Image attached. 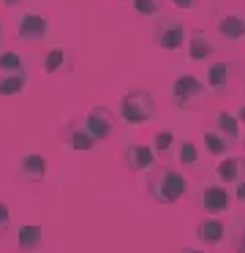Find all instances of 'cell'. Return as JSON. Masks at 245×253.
Here are the masks:
<instances>
[{"label": "cell", "mask_w": 245, "mask_h": 253, "mask_svg": "<svg viewBox=\"0 0 245 253\" xmlns=\"http://www.w3.org/2000/svg\"><path fill=\"white\" fill-rule=\"evenodd\" d=\"M229 84V66L226 63H212L210 68H207V87L212 90V93H223Z\"/></svg>", "instance_id": "cell-15"}, {"label": "cell", "mask_w": 245, "mask_h": 253, "mask_svg": "<svg viewBox=\"0 0 245 253\" xmlns=\"http://www.w3.org/2000/svg\"><path fill=\"white\" fill-rule=\"evenodd\" d=\"M49 30H52L49 19L41 17V14H36V11H25L16 19V39L25 41V44H38V41H44L49 36Z\"/></svg>", "instance_id": "cell-5"}, {"label": "cell", "mask_w": 245, "mask_h": 253, "mask_svg": "<svg viewBox=\"0 0 245 253\" xmlns=\"http://www.w3.org/2000/svg\"><path fill=\"white\" fill-rule=\"evenodd\" d=\"M125 164H128L131 171L152 169V164H155V147H150V144H139V142L125 144Z\"/></svg>", "instance_id": "cell-8"}, {"label": "cell", "mask_w": 245, "mask_h": 253, "mask_svg": "<svg viewBox=\"0 0 245 253\" xmlns=\"http://www.w3.org/2000/svg\"><path fill=\"white\" fill-rule=\"evenodd\" d=\"M117 3H125V0H117Z\"/></svg>", "instance_id": "cell-32"}, {"label": "cell", "mask_w": 245, "mask_h": 253, "mask_svg": "<svg viewBox=\"0 0 245 253\" xmlns=\"http://www.w3.org/2000/svg\"><path fill=\"white\" fill-rule=\"evenodd\" d=\"M204 144L212 155H226L229 153V142L223 139V133H218V131H204Z\"/></svg>", "instance_id": "cell-19"}, {"label": "cell", "mask_w": 245, "mask_h": 253, "mask_svg": "<svg viewBox=\"0 0 245 253\" xmlns=\"http://www.w3.org/2000/svg\"><path fill=\"white\" fill-rule=\"evenodd\" d=\"M212 55V44L201 33H194L188 41V57L191 60H207Z\"/></svg>", "instance_id": "cell-17"}, {"label": "cell", "mask_w": 245, "mask_h": 253, "mask_svg": "<svg viewBox=\"0 0 245 253\" xmlns=\"http://www.w3.org/2000/svg\"><path fill=\"white\" fill-rule=\"evenodd\" d=\"M30 74L27 63L16 52H0V95H19L25 93Z\"/></svg>", "instance_id": "cell-1"}, {"label": "cell", "mask_w": 245, "mask_h": 253, "mask_svg": "<svg viewBox=\"0 0 245 253\" xmlns=\"http://www.w3.org/2000/svg\"><path fill=\"white\" fill-rule=\"evenodd\" d=\"M199 161V150H196L194 142H183L180 144V164L183 166H194Z\"/></svg>", "instance_id": "cell-22"}, {"label": "cell", "mask_w": 245, "mask_h": 253, "mask_svg": "<svg viewBox=\"0 0 245 253\" xmlns=\"http://www.w3.org/2000/svg\"><path fill=\"white\" fill-rule=\"evenodd\" d=\"M8 226H11V212H8V204L0 199V237L8 231Z\"/></svg>", "instance_id": "cell-25"}, {"label": "cell", "mask_w": 245, "mask_h": 253, "mask_svg": "<svg viewBox=\"0 0 245 253\" xmlns=\"http://www.w3.org/2000/svg\"><path fill=\"white\" fill-rule=\"evenodd\" d=\"M199 240L207 242V245H218V242L223 240V234H226V229H223V223L218 218H207L199 223Z\"/></svg>", "instance_id": "cell-14"}, {"label": "cell", "mask_w": 245, "mask_h": 253, "mask_svg": "<svg viewBox=\"0 0 245 253\" xmlns=\"http://www.w3.org/2000/svg\"><path fill=\"white\" fill-rule=\"evenodd\" d=\"M172 142H174V133L172 131H158L155 139H152V147H155L158 153H166V150L172 147Z\"/></svg>", "instance_id": "cell-23"}, {"label": "cell", "mask_w": 245, "mask_h": 253, "mask_svg": "<svg viewBox=\"0 0 245 253\" xmlns=\"http://www.w3.org/2000/svg\"><path fill=\"white\" fill-rule=\"evenodd\" d=\"M44 242V229L38 223H25L16 231V248L22 253H36Z\"/></svg>", "instance_id": "cell-10"}, {"label": "cell", "mask_w": 245, "mask_h": 253, "mask_svg": "<svg viewBox=\"0 0 245 253\" xmlns=\"http://www.w3.org/2000/svg\"><path fill=\"white\" fill-rule=\"evenodd\" d=\"M237 199L245 202V180H240V185H237Z\"/></svg>", "instance_id": "cell-27"}, {"label": "cell", "mask_w": 245, "mask_h": 253, "mask_svg": "<svg viewBox=\"0 0 245 253\" xmlns=\"http://www.w3.org/2000/svg\"><path fill=\"white\" fill-rule=\"evenodd\" d=\"M172 3H174L177 8H191V6L196 3V0H172Z\"/></svg>", "instance_id": "cell-26"}, {"label": "cell", "mask_w": 245, "mask_h": 253, "mask_svg": "<svg viewBox=\"0 0 245 253\" xmlns=\"http://www.w3.org/2000/svg\"><path fill=\"white\" fill-rule=\"evenodd\" d=\"M65 63H68V49H65V46H52V49L47 52V57H44V71L57 74L65 68Z\"/></svg>", "instance_id": "cell-16"}, {"label": "cell", "mask_w": 245, "mask_h": 253, "mask_svg": "<svg viewBox=\"0 0 245 253\" xmlns=\"http://www.w3.org/2000/svg\"><path fill=\"white\" fill-rule=\"evenodd\" d=\"M218 33L223 36L226 41H240L245 39V17L237 11H229L218 19Z\"/></svg>", "instance_id": "cell-11"}, {"label": "cell", "mask_w": 245, "mask_h": 253, "mask_svg": "<svg viewBox=\"0 0 245 253\" xmlns=\"http://www.w3.org/2000/svg\"><path fill=\"white\" fill-rule=\"evenodd\" d=\"M0 3H3V6H19V3H25V0H0Z\"/></svg>", "instance_id": "cell-28"}, {"label": "cell", "mask_w": 245, "mask_h": 253, "mask_svg": "<svg viewBox=\"0 0 245 253\" xmlns=\"http://www.w3.org/2000/svg\"><path fill=\"white\" fill-rule=\"evenodd\" d=\"M218 133H223L226 139H237L240 136V120L232 117L229 112H218Z\"/></svg>", "instance_id": "cell-18"}, {"label": "cell", "mask_w": 245, "mask_h": 253, "mask_svg": "<svg viewBox=\"0 0 245 253\" xmlns=\"http://www.w3.org/2000/svg\"><path fill=\"white\" fill-rule=\"evenodd\" d=\"M155 115V101L147 90H128L120 98V117L128 126H145Z\"/></svg>", "instance_id": "cell-3"}, {"label": "cell", "mask_w": 245, "mask_h": 253, "mask_svg": "<svg viewBox=\"0 0 245 253\" xmlns=\"http://www.w3.org/2000/svg\"><path fill=\"white\" fill-rule=\"evenodd\" d=\"M134 11L139 17H158L161 14V0H134Z\"/></svg>", "instance_id": "cell-21"}, {"label": "cell", "mask_w": 245, "mask_h": 253, "mask_svg": "<svg viewBox=\"0 0 245 253\" xmlns=\"http://www.w3.org/2000/svg\"><path fill=\"white\" fill-rule=\"evenodd\" d=\"M3 36H5L3 33V19H0V44H3Z\"/></svg>", "instance_id": "cell-31"}, {"label": "cell", "mask_w": 245, "mask_h": 253, "mask_svg": "<svg viewBox=\"0 0 245 253\" xmlns=\"http://www.w3.org/2000/svg\"><path fill=\"white\" fill-rule=\"evenodd\" d=\"M201 204L210 215H221L229 207V191L223 185H207L201 193Z\"/></svg>", "instance_id": "cell-12"}, {"label": "cell", "mask_w": 245, "mask_h": 253, "mask_svg": "<svg viewBox=\"0 0 245 253\" xmlns=\"http://www.w3.org/2000/svg\"><path fill=\"white\" fill-rule=\"evenodd\" d=\"M218 177L223 182H234L240 177V158H226L221 166H218Z\"/></svg>", "instance_id": "cell-20"}, {"label": "cell", "mask_w": 245, "mask_h": 253, "mask_svg": "<svg viewBox=\"0 0 245 253\" xmlns=\"http://www.w3.org/2000/svg\"><path fill=\"white\" fill-rule=\"evenodd\" d=\"M47 171H49L47 155H41V153H25L19 158V174L25 177V180L38 182V180H44V177H47Z\"/></svg>", "instance_id": "cell-9"}, {"label": "cell", "mask_w": 245, "mask_h": 253, "mask_svg": "<svg viewBox=\"0 0 245 253\" xmlns=\"http://www.w3.org/2000/svg\"><path fill=\"white\" fill-rule=\"evenodd\" d=\"M234 248H237V253H245V218L234 223Z\"/></svg>", "instance_id": "cell-24"}, {"label": "cell", "mask_w": 245, "mask_h": 253, "mask_svg": "<svg viewBox=\"0 0 245 253\" xmlns=\"http://www.w3.org/2000/svg\"><path fill=\"white\" fill-rule=\"evenodd\" d=\"M172 98L180 109H194V106H201L207 101V87L196 77L183 74V77H177L172 84Z\"/></svg>", "instance_id": "cell-4"}, {"label": "cell", "mask_w": 245, "mask_h": 253, "mask_svg": "<svg viewBox=\"0 0 245 253\" xmlns=\"http://www.w3.org/2000/svg\"><path fill=\"white\" fill-rule=\"evenodd\" d=\"M65 147H71V150H79V153H87V150H93L96 147V139L87 133V128L85 126H71L68 128V133H65Z\"/></svg>", "instance_id": "cell-13"}, {"label": "cell", "mask_w": 245, "mask_h": 253, "mask_svg": "<svg viewBox=\"0 0 245 253\" xmlns=\"http://www.w3.org/2000/svg\"><path fill=\"white\" fill-rule=\"evenodd\" d=\"M185 41V25L177 22V19H169V17H161L155 25V44L161 49L172 52V49H180Z\"/></svg>", "instance_id": "cell-7"}, {"label": "cell", "mask_w": 245, "mask_h": 253, "mask_svg": "<svg viewBox=\"0 0 245 253\" xmlns=\"http://www.w3.org/2000/svg\"><path fill=\"white\" fill-rule=\"evenodd\" d=\"M183 253H204V251H199V248H183Z\"/></svg>", "instance_id": "cell-29"}, {"label": "cell", "mask_w": 245, "mask_h": 253, "mask_svg": "<svg viewBox=\"0 0 245 253\" xmlns=\"http://www.w3.org/2000/svg\"><path fill=\"white\" fill-rule=\"evenodd\" d=\"M237 120H243V123H245V106H243V109H240V115H237Z\"/></svg>", "instance_id": "cell-30"}, {"label": "cell", "mask_w": 245, "mask_h": 253, "mask_svg": "<svg viewBox=\"0 0 245 253\" xmlns=\"http://www.w3.org/2000/svg\"><path fill=\"white\" fill-rule=\"evenodd\" d=\"M82 126L87 128V133H90L96 142H103V139L114 131V117L106 106H93V109H87V115L82 117Z\"/></svg>", "instance_id": "cell-6"}, {"label": "cell", "mask_w": 245, "mask_h": 253, "mask_svg": "<svg viewBox=\"0 0 245 253\" xmlns=\"http://www.w3.org/2000/svg\"><path fill=\"white\" fill-rule=\"evenodd\" d=\"M188 180L174 169H158L155 174L147 180V193L155 199L158 204H174L183 199Z\"/></svg>", "instance_id": "cell-2"}]
</instances>
